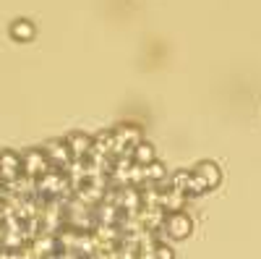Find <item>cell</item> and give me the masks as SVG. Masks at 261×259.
<instances>
[{
  "label": "cell",
  "mask_w": 261,
  "mask_h": 259,
  "mask_svg": "<svg viewBox=\"0 0 261 259\" xmlns=\"http://www.w3.org/2000/svg\"><path fill=\"white\" fill-rule=\"evenodd\" d=\"M65 144H68L73 160H86L92 155V149H94V136L84 134V131H73V134L65 136Z\"/></svg>",
  "instance_id": "obj_7"
},
{
  "label": "cell",
  "mask_w": 261,
  "mask_h": 259,
  "mask_svg": "<svg viewBox=\"0 0 261 259\" xmlns=\"http://www.w3.org/2000/svg\"><path fill=\"white\" fill-rule=\"evenodd\" d=\"M130 157H134V165H139V168H146V165H151L157 160V155H154V144L151 142H141L134 152H130Z\"/></svg>",
  "instance_id": "obj_12"
},
{
  "label": "cell",
  "mask_w": 261,
  "mask_h": 259,
  "mask_svg": "<svg viewBox=\"0 0 261 259\" xmlns=\"http://www.w3.org/2000/svg\"><path fill=\"white\" fill-rule=\"evenodd\" d=\"M21 176H24V165H21V157L13 152V149H3L0 152V186H11L16 183Z\"/></svg>",
  "instance_id": "obj_4"
},
{
  "label": "cell",
  "mask_w": 261,
  "mask_h": 259,
  "mask_svg": "<svg viewBox=\"0 0 261 259\" xmlns=\"http://www.w3.org/2000/svg\"><path fill=\"white\" fill-rule=\"evenodd\" d=\"M154 259H175V251H172L167 244H157L154 246Z\"/></svg>",
  "instance_id": "obj_13"
},
{
  "label": "cell",
  "mask_w": 261,
  "mask_h": 259,
  "mask_svg": "<svg viewBox=\"0 0 261 259\" xmlns=\"http://www.w3.org/2000/svg\"><path fill=\"white\" fill-rule=\"evenodd\" d=\"M170 186H175L178 191H183L188 199H196V197H201V194L209 191L206 183H204V178H201L193 168H180V170H175V173L170 176Z\"/></svg>",
  "instance_id": "obj_1"
},
{
  "label": "cell",
  "mask_w": 261,
  "mask_h": 259,
  "mask_svg": "<svg viewBox=\"0 0 261 259\" xmlns=\"http://www.w3.org/2000/svg\"><path fill=\"white\" fill-rule=\"evenodd\" d=\"M186 202H188V197L183 191H178L175 186H162V191H160V207L165 209V212H180L183 207H186Z\"/></svg>",
  "instance_id": "obj_8"
},
{
  "label": "cell",
  "mask_w": 261,
  "mask_h": 259,
  "mask_svg": "<svg viewBox=\"0 0 261 259\" xmlns=\"http://www.w3.org/2000/svg\"><path fill=\"white\" fill-rule=\"evenodd\" d=\"M37 34V27L32 24L29 18H16L13 24H11V37L16 42H32Z\"/></svg>",
  "instance_id": "obj_11"
},
{
  "label": "cell",
  "mask_w": 261,
  "mask_h": 259,
  "mask_svg": "<svg viewBox=\"0 0 261 259\" xmlns=\"http://www.w3.org/2000/svg\"><path fill=\"white\" fill-rule=\"evenodd\" d=\"M42 149H45V155H47L53 170H65V168L73 162L71 149H68V144H65V139H53V142H47Z\"/></svg>",
  "instance_id": "obj_6"
},
{
  "label": "cell",
  "mask_w": 261,
  "mask_h": 259,
  "mask_svg": "<svg viewBox=\"0 0 261 259\" xmlns=\"http://www.w3.org/2000/svg\"><path fill=\"white\" fill-rule=\"evenodd\" d=\"M144 183H149V186H167L170 183V170H167V165L165 162H160V160H154L151 165H146L144 168Z\"/></svg>",
  "instance_id": "obj_10"
},
{
  "label": "cell",
  "mask_w": 261,
  "mask_h": 259,
  "mask_svg": "<svg viewBox=\"0 0 261 259\" xmlns=\"http://www.w3.org/2000/svg\"><path fill=\"white\" fill-rule=\"evenodd\" d=\"M113 134H115V139H118V152H120V157L130 155V152H134V149L144 142V128H141L139 123H130V121L118 123V126L113 128Z\"/></svg>",
  "instance_id": "obj_2"
},
{
  "label": "cell",
  "mask_w": 261,
  "mask_h": 259,
  "mask_svg": "<svg viewBox=\"0 0 261 259\" xmlns=\"http://www.w3.org/2000/svg\"><path fill=\"white\" fill-rule=\"evenodd\" d=\"M21 165H24V176H29V178H34V181L53 170V168H50V160H47V155H45V149H39V147L27 149L24 157H21Z\"/></svg>",
  "instance_id": "obj_5"
},
{
  "label": "cell",
  "mask_w": 261,
  "mask_h": 259,
  "mask_svg": "<svg viewBox=\"0 0 261 259\" xmlns=\"http://www.w3.org/2000/svg\"><path fill=\"white\" fill-rule=\"evenodd\" d=\"M162 230L170 236L172 241H186L188 236L193 233V220H191V215L183 212V209L180 212H167Z\"/></svg>",
  "instance_id": "obj_3"
},
{
  "label": "cell",
  "mask_w": 261,
  "mask_h": 259,
  "mask_svg": "<svg viewBox=\"0 0 261 259\" xmlns=\"http://www.w3.org/2000/svg\"><path fill=\"white\" fill-rule=\"evenodd\" d=\"M193 170L204 178V183H206V189H209V191H214L217 186L222 183V168L217 165L214 160H201V162H196V165H193Z\"/></svg>",
  "instance_id": "obj_9"
}]
</instances>
